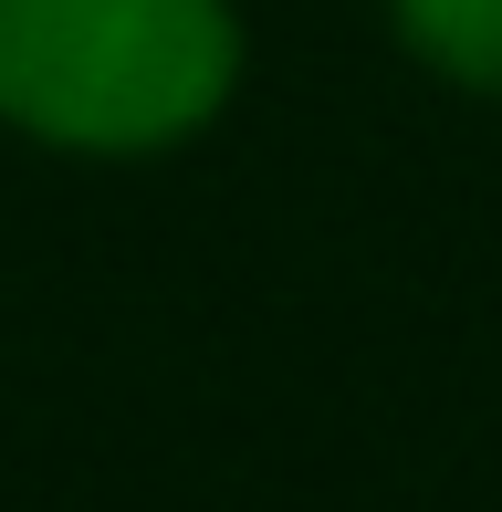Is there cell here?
<instances>
[{"mask_svg": "<svg viewBox=\"0 0 502 512\" xmlns=\"http://www.w3.org/2000/svg\"><path fill=\"white\" fill-rule=\"evenodd\" d=\"M241 95L231 0H0V126L63 157L189 147Z\"/></svg>", "mask_w": 502, "mask_h": 512, "instance_id": "obj_1", "label": "cell"}, {"mask_svg": "<svg viewBox=\"0 0 502 512\" xmlns=\"http://www.w3.org/2000/svg\"><path fill=\"white\" fill-rule=\"evenodd\" d=\"M387 21L440 84L502 105V0H387Z\"/></svg>", "mask_w": 502, "mask_h": 512, "instance_id": "obj_2", "label": "cell"}]
</instances>
